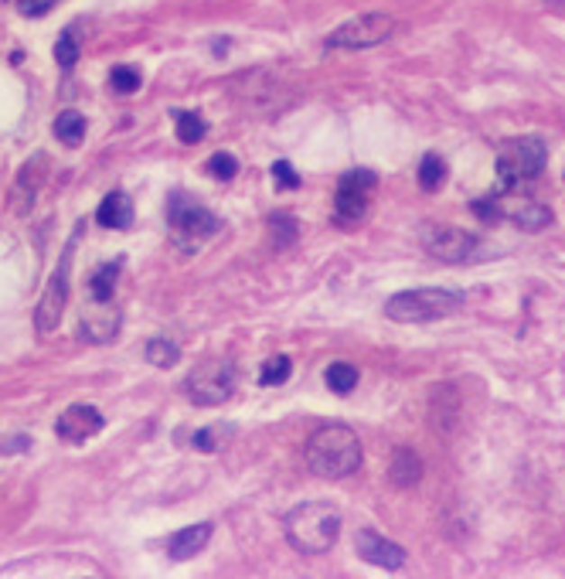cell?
Here are the masks:
<instances>
[{
  "instance_id": "obj_11",
  "label": "cell",
  "mask_w": 565,
  "mask_h": 579,
  "mask_svg": "<svg viewBox=\"0 0 565 579\" xmlns=\"http://www.w3.org/2000/svg\"><path fill=\"white\" fill-rule=\"evenodd\" d=\"M103 427H106L103 412L96 409V406H89V402H76V406H68V409L55 419V433H59L65 443H86L92 440L96 433H103Z\"/></svg>"
},
{
  "instance_id": "obj_30",
  "label": "cell",
  "mask_w": 565,
  "mask_h": 579,
  "mask_svg": "<svg viewBox=\"0 0 565 579\" xmlns=\"http://www.w3.org/2000/svg\"><path fill=\"white\" fill-rule=\"evenodd\" d=\"M273 181H276V188L293 191V188H300V174L293 170L290 161H276V164H273Z\"/></svg>"
},
{
  "instance_id": "obj_18",
  "label": "cell",
  "mask_w": 565,
  "mask_h": 579,
  "mask_svg": "<svg viewBox=\"0 0 565 579\" xmlns=\"http://www.w3.org/2000/svg\"><path fill=\"white\" fill-rule=\"evenodd\" d=\"M78 335L86 341H96V345L113 341L120 335V314H82V331Z\"/></svg>"
},
{
  "instance_id": "obj_26",
  "label": "cell",
  "mask_w": 565,
  "mask_h": 579,
  "mask_svg": "<svg viewBox=\"0 0 565 579\" xmlns=\"http://www.w3.org/2000/svg\"><path fill=\"white\" fill-rule=\"evenodd\" d=\"M140 72L137 69H130V65H116L113 72H109V89L120 92V96H133L140 89Z\"/></svg>"
},
{
  "instance_id": "obj_9",
  "label": "cell",
  "mask_w": 565,
  "mask_h": 579,
  "mask_svg": "<svg viewBox=\"0 0 565 579\" xmlns=\"http://www.w3.org/2000/svg\"><path fill=\"white\" fill-rule=\"evenodd\" d=\"M72 253H76V235L65 243V253H61L55 273L48 280L45 293H41V304H38V314H34V324L41 335H51L59 327L61 314H65V304H68V287H72Z\"/></svg>"
},
{
  "instance_id": "obj_19",
  "label": "cell",
  "mask_w": 565,
  "mask_h": 579,
  "mask_svg": "<svg viewBox=\"0 0 565 579\" xmlns=\"http://www.w3.org/2000/svg\"><path fill=\"white\" fill-rule=\"evenodd\" d=\"M116 280H120V262H106V266H99V270L89 276L92 304H113V290H116Z\"/></svg>"
},
{
  "instance_id": "obj_20",
  "label": "cell",
  "mask_w": 565,
  "mask_h": 579,
  "mask_svg": "<svg viewBox=\"0 0 565 579\" xmlns=\"http://www.w3.org/2000/svg\"><path fill=\"white\" fill-rule=\"evenodd\" d=\"M55 137L65 143V147H78L86 140V116L76 113V109H65L55 116Z\"/></svg>"
},
{
  "instance_id": "obj_7",
  "label": "cell",
  "mask_w": 565,
  "mask_h": 579,
  "mask_svg": "<svg viewBox=\"0 0 565 579\" xmlns=\"http://www.w3.org/2000/svg\"><path fill=\"white\" fill-rule=\"evenodd\" d=\"M378 188V174L368 168L348 170L334 191V218L337 225H358L365 222L368 205H371V191Z\"/></svg>"
},
{
  "instance_id": "obj_14",
  "label": "cell",
  "mask_w": 565,
  "mask_h": 579,
  "mask_svg": "<svg viewBox=\"0 0 565 579\" xmlns=\"http://www.w3.org/2000/svg\"><path fill=\"white\" fill-rule=\"evenodd\" d=\"M208 542H212V525H208V521H205V525H191V528H181V532L170 535L168 556L178 559V563H187V559H195Z\"/></svg>"
},
{
  "instance_id": "obj_24",
  "label": "cell",
  "mask_w": 565,
  "mask_h": 579,
  "mask_svg": "<svg viewBox=\"0 0 565 579\" xmlns=\"http://www.w3.org/2000/svg\"><path fill=\"white\" fill-rule=\"evenodd\" d=\"M174 120H178V140H181V143H201L205 133H208V123L201 120L198 113H184V109H178Z\"/></svg>"
},
{
  "instance_id": "obj_13",
  "label": "cell",
  "mask_w": 565,
  "mask_h": 579,
  "mask_svg": "<svg viewBox=\"0 0 565 579\" xmlns=\"http://www.w3.org/2000/svg\"><path fill=\"white\" fill-rule=\"evenodd\" d=\"M354 549H358V556H361L365 563L378 565V569H385V573H398V569L406 565V549L396 546L392 538L371 532V528H361V532H358Z\"/></svg>"
},
{
  "instance_id": "obj_31",
  "label": "cell",
  "mask_w": 565,
  "mask_h": 579,
  "mask_svg": "<svg viewBox=\"0 0 565 579\" xmlns=\"http://www.w3.org/2000/svg\"><path fill=\"white\" fill-rule=\"evenodd\" d=\"M55 4H59V0H17V11L24 17H41L48 14Z\"/></svg>"
},
{
  "instance_id": "obj_10",
  "label": "cell",
  "mask_w": 565,
  "mask_h": 579,
  "mask_svg": "<svg viewBox=\"0 0 565 579\" xmlns=\"http://www.w3.org/2000/svg\"><path fill=\"white\" fill-rule=\"evenodd\" d=\"M477 235L457 225H429L423 229V249L440 262H467L477 253Z\"/></svg>"
},
{
  "instance_id": "obj_25",
  "label": "cell",
  "mask_w": 565,
  "mask_h": 579,
  "mask_svg": "<svg viewBox=\"0 0 565 579\" xmlns=\"http://www.w3.org/2000/svg\"><path fill=\"white\" fill-rule=\"evenodd\" d=\"M293 372V362L287 358V354H273V358H266L260 368V381L266 385V389H273V385H283V381L290 379Z\"/></svg>"
},
{
  "instance_id": "obj_32",
  "label": "cell",
  "mask_w": 565,
  "mask_h": 579,
  "mask_svg": "<svg viewBox=\"0 0 565 579\" xmlns=\"http://www.w3.org/2000/svg\"><path fill=\"white\" fill-rule=\"evenodd\" d=\"M195 446L198 450H214L218 446V429H201L198 437H195Z\"/></svg>"
},
{
  "instance_id": "obj_4",
  "label": "cell",
  "mask_w": 565,
  "mask_h": 579,
  "mask_svg": "<svg viewBox=\"0 0 565 579\" xmlns=\"http://www.w3.org/2000/svg\"><path fill=\"white\" fill-rule=\"evenodd\" d=\"M545 161H549L545 140L538 137L507 140L497 151V181H501L505 191L524 188V184H532L545 170Z\"/></svg>"
},
{
  "instance_id": "obj_5",
  "label": "cell",
  "mask_w": 565,
  "mask_h": 579,
  "mask_svg": "<svg viewBox=\"0 0 565 579\" xmlns=\"http://www.w3.org/2000/svg\"><path fill=\"white\" fill-rule=\"evenodd\" d=\"M168 225L174 243L181 245L184 253H191V249H198L205 239H212L214 232L222 229V218L212 215L208 208H201L198 201H191L181 191H174L168 201Z\"/></svg>"
},
{
  "instance_id": "obj_2",
  "label": "cell",
  "mask_w": 565,
  "mask_h": 579,
  "mask_svg": "<svg viewBox=\"0 0 565 579\" xmlns=\"http://www.w3.org/2000/svg\"><path fill=\"white\" fill-rule=\"evenodd\" d=\"M306 467L324 481L351 477L361 467V443L348 427H321L306 440Z\"/></svg>"
},
{
  "instance_id": "obj_27",
  "label": "cell",
  "mask_w": 565,
  "mask_h": 579,
  "mask_svg": "<svg viewBox=\"0 0 565 579\" xmlns=\"http://www.w3.org/2000/svg\"><path fill=\"white\" fill-rule=\"evenodd\" d=\"M269 229H273L276 245L296 243V218H293L290 212H273V215H269Z\"/></svg>"
},
{
  "instance_id": "obj_1",
  "label": "cell",
  "mask_w": 565,
  "mask_h": 579,
  "mask_svg": "<svg viewBox=\"0 0 565 579\" xmlns=\"http://www.w3.org/2000/svg\"><path fill=\"white\" fill-rule=\"evenodd\" d=\"M283 532L296 552L304 556H321L337 542L341 535V511L327 501H304L287 511Z\"/></svg>"
},
{
  "instance_id": "obj_6",
  "label": "cell",
  "mask_w": 565,
  "mask_h": 579,
  "mask_svg": "<svg viewBox=\"0 0 565 579\" xmlns=\"http://www.w3.org/2000/svg\"><path fill=\"white\" fill-rule=\"evenodd\" d=\"M184 396L198 406H222L235 389V365L229 358H205L184 379Z\"/></svg>"
},
{
  "instance_id": "obj_12",
  "label": "cell",
  "mask_w": 565,
  "mask_h": 579,
  "mask_svg": "<svg viewBox=\"0 0 565 579\" xmlns=\"http://www.w3.org/2000/svg\"><path fill=\"white\" fill-rule=\"evenodd\" d=\"M45 178H48V157L45 153H34L28 164L17 170L14 188H11V212L24 218V215L34 208V201H38V191H41Z\"/></svg>"
},
{
  "instance_id": "obj_15",
  "label": "cell",
  "mask_w": 565,
  "mask_h": 579,
  "mask_svg": "<svg viewBox=\"0 0 565 579\" xmlns=\"http://www.w3.org/2000/svg\"><path fill=\"white\" fill-rule=\"evenodd\" d=\"M96 222L103 225V229H130V222H133V201L126 191H109L106 198L99 201V208H96Z\"/></svg>"
},
{
  "instance_id": "obj_28",
  "label": "cell",
  "mask_w": 565,
  "mask_h": 579,
  "mask_svg": "<svg viewBox=\"0 0 565 579\" xmlns=\"http://www.w3.org/2000/svg\"><path fill=\"white\" fill-rule=\"evenodd\" d=\"M55 61H59L61 69H72L78 61V38L72 28L59 34V41H55Z\"/></svg>"
},
{
  "instance_id": "obj_21",
  "label": "cell",
  "mask_w": 565,
  "mask_h": 579,
  "mask_svg": "<svg viewBox=\"0 0 565 579\" xmlns=\"http://www.w3.org/2000/svg\"><path fill=\"white\" fill-rule=\"evenodd\" d=\"M324 379H327V389L331 392H337V396H348V392H354L358 389V368L348 365V362H334V365L324 372Z\"/></svg>"
},
{
  "instance_id": "obj_16",
  "label": "cell",
  "mask_w": 565,
  "mask_h": 579,
  "mask_svg": "<svg viewBox=\"0 0 565 579\" xmlns=\"http://www.w3.org/2000/svg\"><path fill=\"white\" fill-rule=\"evenodd\" d=\"M494 208H497V222H501V215H511V222L528 232H538V229H545V225H551V212L545 205H538V201L524 198V201H518V205L505 208L501 201L494 198Z\"/></svg>"
},
{
  "instance_id": "obj_8",
  "label": "cell",
  "mask_w": 565,
  "mask_h": 579,
  "mask_svg": "<svg viewBox=\"0 0 565 579\" xmlns=\"http://www.w3.org/2000/svg\"><path fill=\"white\" fill-rule=\"evenodd\" d=\"M392 34H396V21L388 14H361L344 21L337 31H331L324 48H334V51H361V48L382 45Z\"/></svg>"
},
{
  "instance_id": "obj_22",
  "label": "cell",
  "mask_w": 565,
  "mask_h": 579,
  "mask_svg": "<svg viewBox=\"0 0 565 579\" xmlns=\"http://www.w3.org/2000/svg\"><path fill=\"white\" fill-rule=\"evenodd\" d=\"M446 181V161L440 157V153H426L423 157V164H419V188L423 191H440Z\"/></svg>"
},
{
  "instance_id": "obj_17",
  "label": "cell",
  "mask_w": 565,
  "mask_h": 579,
  "mask_svg": "<svg viewBox=\"0 0 565 579\" xmlns=\"http://www.w3.org/2000/svg\"><path fill=\"white\" fill-rule=\"evenodd\" d=\"M419 477H423V460H419V454L409 450V446H398L396 454H392V464H388V481H392L396 488H415Z\"/></svg>"
},
{
  "instance_id": "obj_23",
  "label": "cell",
  "mask_w": 565,
  "mask_h": 579,
  "mask_svg": "<svg viewBox=\"0 0 565 579\" xmlns=\"http://www.w3.org/2000/svg\"><path fill=\"white\" fill-rule=\"evenodd\" d=\"M147 362L157 368H174L178 362H181V348L174 345V341H168V337H153V341H147Z\"/></svg>"
},
{
  "instance_id": "obj_29",
  "label": "cell",
  "mask_w": 565,
  "mask_h": 579,
  "mask_svg": "<svg viewBox=\"0 0 565 579\" xmlns=\"http://www.w3.org/2000/svg\"><path fill=\"white\" fill-rule=\"evenodd\" d=\"M208 174L218 178V181H232L239 174V161L232 153H214L212 161H208Z\"/></svg>"
},
{
  "instance_id": "obj_3",
  "label": "cell",
  "mask_w": 565,
  "mask_h": 579,
  "mask_svg": "<svg viewBox=\"0 0 565 579\" xmlns=\"http://www.w3.org/2000/svg\"><path fill=\"white\" fill-rule=\"evenodd\" d=\"M460 307H463V297L453 293V290H440V287L402 290V293H396V297L385 304V317L396 320V324H429V320L457 314Z\"/></svg>"
}]
</instances>
